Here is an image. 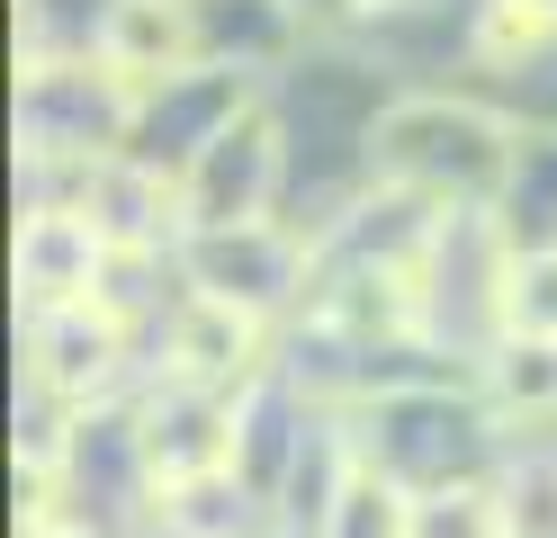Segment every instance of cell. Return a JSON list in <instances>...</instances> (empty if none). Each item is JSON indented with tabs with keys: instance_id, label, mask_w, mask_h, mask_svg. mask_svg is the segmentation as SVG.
Masks as SVG:
<instances>
[{
	"instance_id": "cell-14",
	"label": "cell",
	"mask_w": 557,
	"mask_h": 538,
	"mask_svg": "<svg viewBox=\"0 0 557 538\" xmlns=\"http://www.w3.org/2000/svg\"><path fill=\"white\" fill-rule=\"evenodd\" d=\"M495 502H504V538H557V449H512Z\"/></svg>"
},
{
	"instance_id": "cell-12",
	"label": "cell",
	"mask_w": 557,
	"mask_h": 538,
	"mask_svg": "<svg viewBox=\"0 0 557 538\" xmlns=\"http://www.w3.org/2000/svg\"><path fill=\"white\" fill-rule=\"evenodd\" d=\"M495 225L512 242V261L531 251H557V126H531L521 135V162H512V189L495 207Z\"/></svg>"
},
{
	"instance_id": "cell-11",
	"label": "cell",
	"mask_w": 557,
	"mask_h": 538,
	"mask_svg": "<svg viewBox=\"0 0 557 538\" xmlns=\"http://www.w3.org/2000/svg\"><path fill=\"white\" fill-rule=\"evenodd\" d=\"M198 36H207V63L216 72H288L315 36H306V18L288 10V0H198Z\"/></svg>"
},
{
	"instance_id": "cell-8",
	"label": "cell",
	"mask_w": 557,
	"mask_h": 538,
	"mask_svg": "<svg viewBox=\"0 0 557 538\" xmlns=\"http://www.w3.org/2000/svg\"><path fill=\"white\" fill-rule=\"evenodd\" d=\"M135 430H145V466L162 493L207 485V476H234V449H243V404L234 395H198V386H162L135 404Z\"/></svg>"
},
{
	"instance_id": "cell-2",
	"label": "cell",
	"mask_w": 557,
	"mask_h": 538,
	"mask_svg": "<svg viewBox=\"0 0 557 538\" xmlns=\"http://www.w3.org/2000/svg\"><path fill=\"white\" fill-rule=\"evenodd\" d=\"M351 430L360 466H377L387 485H405L413 502L423 493H449V485H495L504 458H495V413L485 395H459V386H413V395H377L360 413H333Z\"/></svg>"
},
{
	"instance_id": "cell-3",
	"label": "cell",
	"mask_w": 557,
	"mask_h": 538,
	"mask_svg": "<svg viewBox=\"0 0 557 538\" xmlns=\"http://www.w3.org/2000/svg\"><path fill=\"white\" fill-rule=\"evenodd\" d=\"M288 198V135H278L270 90L181 171V234H234V225H278Z\"/></svg>"
},
{
	"instance_id": "cell-19",
	"label": "cell",
	"mask_w": 557,
	"mask_h": 538,
	"mask_svg": "<svg viewBox=\"0 0 557 538\" xmlns=\"http://www.w3.org/2000/svg\"><path fill=\"white\" fill-rule=\"evenodd\" d=\"M27 538H82V529H27Z\"/></svg>"
},
{
	"instance_id": "cell-10",
	"label": "cell",
	"mask_w": 557,
	"mask_h": 538,
	"mask_svg": "<svg viewBox=\"0 0 557 538\" xmlns=\"http://www.w3.org/2000/svg\"><path fill=\"white\" fill-rule=\"evenodd\" d=\"M99 278H109V242H99L90 215H18V297L27 314H63L90 305Z\"/></svg>"
},
{
	"instance_id": "cell-7",
	"label": "cell",
	"mask_w": 557,
	"mask_h": 538,
	"mask_svg": "<svg viewBox=\"0 0 557 538\" xmlns=\"http://www.w3.org/2000/svg\"><path fill=\"white\" fill-rule=\"evenodd\" d=\"M126 359H135L126 323H117V314H99V305L27 314V386H37V395H54V404H73V413L117 404Z\"/></svg>"
},
{
	"instance_id": "cell-13",
	"label": "cell",
	"mask_w": 557,
	"mask_h": 538,
	"mask_svg": "<svg viewBox=\"0 0 557 538\" xmlns=\"http://www.w3.org/2000/svg\"><path fill=\"white\" fill-rule=\"evenodd\" d=\"M476 395H485V413H495L504 430L521 422V430H531V422H557V341H504L495 359H485V368H476Z\"/></svg>"
},
{
	"instance_id": "cell-6",
	"label": "cell",
	"mask_w": 557,
	"mask_h": 538,
	"mask_svg": "<svg viewBox=\"0 0 557 538\" xmlns=\"http://www.w3.org/2000/svg\"><path fill=\"white\" fill-rule=\"evenodd\" d=\"M270 368L278 359H270V323L261 314H234V305L181 287V305L162 323V386H198V395H234L243 404Z\"/></svg>"
},
{
	"instance_id": "cell-18",
	"label": "cell",
	"mask_w": 557,
	"mask_h": 538,
	"mask_svg": "<svg viewBox=\"0 0 557 538\" xmlns=\"http://www.w3.org/2000/svg\"><path fill=\"white\" fill-rule=\"evenodd\" d=\"M521 10H540V18H548V27H557V0H521Z\"/></svg>"
},
{
	"instance_id": "cell-17",
	"label": "cell",
	"mask_w": 557,
	"mask_h": 538,
	"mask_svg": "<svg viewBox=\"0 0 557 538\" xmlns=\"http://www.w3.org/2000/svg\"><path fill=\"white\" fill-rule=\"evenodd\" d=\"M360 27H387V18H413V10H432V0H351Z\"/></svg>"
},
{
	"instance_id": "cell-1",
	"label": "cell",
	"mask_w": 557,
	"mask_h": 538,
	"mask_svg": "<svg viewBox=\"0 0 557 538\" xmlns=\"http://www.w3.org/2000/svg\"><path fill=\"white\" fill-rule=\"evenodd\" d=\"M521 162V126L485 99H441V90H405L369 135V179L387 189H423L449 215H495Z\"/></svg>"
},
{
	"instance_id": "cell-4",
	"label": "cell",
	"mask_w": 557,
	"mask_h": 538,
	"mask_svg": "<svg viewBox=\"0 0 557 538\" xmlns=\"http://www.w3.org/2000/svg\"><path fill=\"white\" fill-rule=\"evenodd\" d=\"M135 135V90L117 72H99L90 54L18 72V153L46 162H117Z\"/></svg>"
},
{
	"instance_id": "cell-15",
	"label": "cell",
	"mask_w": 557,
	"mask_h": 538,
	"mask_svg": "<svg viewBox=\"0 0 557 538\" xmlns=\"http://www.w3.org/2000/svg\"><path fill=\"white\" fill-rule=\"evenodd\" d=\"M413 538H504V502L495 485H449L413 502Z\"/></svg>"
},
{
	"instance_id": "cell-16",
	"label": "cell",
	"mask_w": 557,
	"mask_h": 538,
	"mask_svg": "<svg viewBox=\"0 0 557 538\" xmlns=\"http://www.w3.org/2000/svg\"><path fill=\"white\" fill-rule=\"evenodd\" d=\"M512 333L521 341H557V251L512 261Z\"/></svg>"
},
{
	"instance_id": "cell-5",
	"label": "cell",
	"mask_w": 557,
	"mask_h": 538,
	"mask_svg": "<svg viewBox=\"0 0 557 538\" xmlns=\"http://www.w3.org/2000/svg\"><path fill=\"white\" fill-rule=\"evenodd\" d=\"M181 278L189 297H216L234 314H297L315 305V242H297L288 225H234V234H181Z\"/></svg>"
},
{
	"instance_id": "cell-9",
	"label": "cell",
	"mask_w": 557,
	"mask_h": 538,
	"mask_svg": "<svg viewBox=\"0 0 557 538\" xmlns=\"http://www.w3.org/2000/svg\"><path fill=\"white\" fill-rule=\"evenodd\" d=\"M90 63L117 72L135 99H153L171 82L207 72V36H198V0H117L90 36Z\"/></svg>"
}]
</instances>
